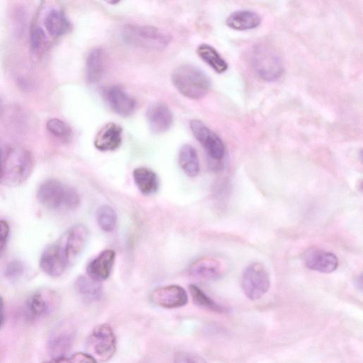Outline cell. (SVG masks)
I'll return each mask as SVG.
<instances>
[{
	"label": "cell",
	"instance_id": "obj_19",
	"mask_svg": "<svg viewBox=\"0 0 363 363\" xmlns=\"http://www.w3.org/2000/svg\"><path fill=\"white\" fill-rule=\"evenodd\" d=\"M261 21V16L257 12L242 9L231 13L226 19V25L233 30H247L258 27Z\"/></svg>",
	"mask_w": 363,
	"mask_h": 363
},
{
	"label": "cell",
	"instance_id": "obj_3",
	"mask_svg": "<svg viewBox=\"0 0 363 363\" xmlns=\"http://www.w3.org/2000/svg\"><path fill=\"white\" fill-rule=\"evenodd\" d=\"M37 197L41 204L52 210L76 208L80 203L77 191L55 179H50L40 184Z\"/></svg>",
	"mask_w": 363,
	"mask_h": 363
},
{
	"label": "cell",
	"instance_id": "obj_37",
	"mask_svg": "<svg viewBox=\"0 0 363 363\" xmlns=\"http://www.w3.org/2000/svg\"><path fill=\"white\" fill-rule=\"evenodd\" d=\"M2 157H1V152H0V173H1V165H2Z\"/></svg>",
	"mask_w": 363,
	"mask_h": 363
},
{
	"label": "cell",
	"instance_id": "obj_29",
	"mask_svg": "<svg viewBox=\"0 0 363 363\" xmlns=\"http://www.w3.org/2000/svg\"><path fill=\"white\" fill-rule=\"evenodd\" d=\"M42 363H98L91 355L84 352H77L70 356L52 358Z\"/></svg>",
	"mask_w": 363,
	"mask_h": 363
},
{
	"label": "cell",
	"instance_id": "obj_12",
	"mask_svg": "<svg viewBox=\"0 0 363 363\" xmlns=\"http://www.w3.org/2000/svg\"><path fill=\"white\" fill-rule=\"evenodd\" d=\"M303 260L310 269L325 274L333 272L338 267L337 257L333 253L318 248L308 250Z\"/></svg>",
	"mask_w": 363,
	"mask_h": 363
},
{
	"label": "cell",
	"instance_id": "obj_36",
	"mask_svg": "<svg viewBox=\"0 0 363 363\" xmlns=\"http://www.w3.org/2000/svg\"><path fill=\"white\" fill-rule=\"evenodd\" d=\"M357 288L362 291V276L360 274L354 281Z\"/></svg>",
	"mask_w": 363,
	"mask_h": 363
},
{
	"label": "cell",
	"instance_id": "obj_35",
	"mask_svg": "<svg viewBox=\"0 0 363 363\" xmlns=\"http://www.w3.org/2000/svg\"><path fill=\"white\" fill-rule=\"evenodd\" d=\"M5 320V308L3 298L0 296V329L3 326Z\"/></svg>",
	"mask_w": 363,
	"mask_h": 363
},
{
	"label": "cell",
	"instance_id": "obj_15",
	"mask_svg": "<svg viewBox=\"0 0 363 363\" xmlns=\"http://www.w3.org/2000/svg\"><path fill=\"white\" fill-rule=\"evenodd\" d=\"M106 96L108 106L116 114L127 117L134 112L136 101L122 87L118 86L110 87Z\"/></svg>",
	"mask_w": 363,
	"mask_h": 363
},
{
	"label": "cell",
	"instance_id": "obj_18",
	"mask_svg": "<svg viewBox=\"0 0 363 363\" xmlns=\"http://www.w3.org/2000/svg\"><path fill=\"white\" fill-rule=\"evenodd\" d=\"M189 272L191 277L203 280L216 279L222 274L220 263L211 257H202L195 260L190 265Z\"/></svg>",
	"mask_w": 363,
	"mask_h": 363
},
{
	"label": "cell",
	"instance_id": "obj_4",
	"mask_svg": "<svg viewBox=\"0 0 363 363\" xmlns=\"http://www.w3.org/2000/svg\"><path fill=\"white\" fill-rule=\"evenodd\" d=\"M33 167V157L28 150L12 149L2 160L0 182L9 186L21 184L29 177Z\"/></svg>",
	"mask_w": 363,
	"mask_h": 363
},
{
	"label": "cell",
	"instance_id": "obj_27",
	"mask_svg": "<svg viewBox=\"0 0 363 363\" xmlns=\"http://www.w3.org/2000/svg\"><path fill=\"white\" fill-rule=\"evenodd\" d=\"M189 289L194 303L206 310L211 311L217 313H223L226 311L225 308L220 306L209 297L204 291H203L198 286L191 284Z\"/></svg>",
	"mask_w": 363,
	"mask_h": 363
},
{
	"label": "cell",
	"instance_id": "obj_30",
	"mask_svg": "<svg viewBox=\"0 0 363 363\" xmlns=\"http://www.w3.org/2000/svg\"><path fill=\"white\" fill-rule=\"evenodd\" d=\"M47 129L52 135L60 138H67L71 134L69 125L59 118H50L46 123Z\"/></svg>",
	"mask_w": 363,
	"mask_h": 363
},
{
	"label": "cell",
	"instance_id": "obj_32",
	"mask_svg": "<svg viewBox=\"0 0 363 363\" xmlns=\"http://www.w3.org/2000/svg\"><path fill=\"white\" fill-rule=\"evenodd\" d=\"M25 269L26 267L23 262L13 260L6 267L4 274L9 279H17L23 274Z\"/></svg>",
	"mask_w": 363,
	"mask_h": 363
},
{
	"label": "cell",
	"instance_id": "obj_23",
	"mask_svg": "<svg viewBox=\"0 0 363 363\" xmlns=\"http://www.w3.org/2000/svg\"><path fill=\"white\" fill-rule=\"evenodd\" d=\"M196 53L199 57L218 74L227 71L228 65L220 53L211 45L203 43L198 46Z\"/></svg>",
	"mask_w": 363,
	"mask_h": 363
},
{
	"label": "cell",
	"instance_id": "obj_8",
	"mask_svg": "<svg viewBox=\"0 0 363 363\" xmlns=\"http://www.w3.org/2000/svg\"><path fill=\"white\" fill-rule=\"evenodd\" d=\"M241 286L249 299L255 301L262 298L270 286L269 275L265 267L258 262L248 265L243 272Z\"/></svg>",
	"mask_w": 363,
	"mask_h": 363
},
{
	"label": "cell",
	"instance_id": "obj_26",
	"mask_svg": "<svg viewBox=\"0 0 363 363\" xmlns=\"http://www.w3.org/2000/svg\"><path fill=\"white\" fill-rule=\"evenodd\" d=\"M44 23L48 32L54 37L65 34L70 27L69 22L65 13L56 9L50 11L46 15Z\"/></svg>",
	"mask_w": 363,
	"mask_h": 363
},
{
	"label": "cell",
	"instance_id": "obj_11",
	"mask_svg": "<svg viewBox=\"0 0 363 363\" xmlns=\"http://www.w3.org/2000/svg\"><path fill=\"white\" fill-rule=\"evenodd\" d=\"M54 296L48 289H40L34 292L28 298L25 314L30 320H38L46 316L53 308Z\"/></svg>",
	"mask_w": 363,
	"mask_h": 363
},
{
	"label": "cell",
	"instance_id": "obj_34",
	"mask_svg": "<svg viewBox=\"0 0 363 363\" xmlns=\"http://www.w3.org/2000/svg\"><path fill=\"white\" fill-rule=\"evenodd\" d=\"M9 235V225L6 220H0V255L4 250Z\"/></svg>",
	"mask_w": 363,
	"mask_h": 363
},
{
	"label": "cell",
	"instance_id": "obj_33",
	"mask_svg": "<svg viewBox=\"0 0 363 363\" xmlns=\"http://www.w3.org/2000/svg\"><path fill=\"white\" fill-rule=\"evenodd\" d=\"M46 37L44 30L40 27H34L30 35V43L33 50L38 52L44 45Z\"/></svg>",
	"mask_w": 363,
	"mask_h": 363
},
{
	"label": "cell",
	"instance_id": "obj_1",
	"mask_svg": "<svg viewBox=\"0 0 363 363\" xmlns=\"http://www.w3.org/2000/svg\"><path fill=\"white\" fill-rule=\"evenodd\" d=\"M171 80L182 96L193 100L204 97L211 86V79L206 73L190 64L176 67L172 72Z\"/></svg>",
	"mask_w": 363,
	"mask_h": 363
},
{
	"label": "cell",
	"instance_id": "obj_14",
	"mask_svg": "<svg viewBox=\"0 0 363 363\" xmlns=\"http://www.w3.org/2000/svg\"><path fill=\"white\" fill-rule=\"evenodd\" d=\"M146 119L150 130L155 133L167 131L173 123V113L164 103L155 102L146 111Z\"/></svg>",
	"mask_w": 363,
	"mask_h": 363
},
{
	"label": "cell",
	"instance_id": "obj_31",
	"mask_svg": "<svg viewBox=\"0 0 363 363\" xmlns=\"http://www.w3.org/2000/svg\"><path fill=\"white\" fill-rule=\"evenodd\" d=\"M174 363H207L200 355L187 351L177 352L174 355Z\"/></svg>",
	"mask_w": 363,
	"mask_h": 363
},
{
	"label": "cell",
	"instance_id": "obj_6",
	"mask_svg": "<svg viewBox=\"0 0 363 363\" xmlns=\"http://www.w3.org/2000/svg\"><path fill=\"white\" fill-rule=\"evenodd\" d=\"M87 354L97 362L110 360L116 351V338L108 323L96 325L91 332L86 342Z\"/></svg>",
	"mask_w": 363,
	"mask_h": 363
},
{
	"label": "cell",
	"instance_id": "obj_10",
	"mask_svg": "<svg viewBox=\"0 0 363 363\" xmlns=\"http://www.w3.org/2000/svg\"><path fill=\"white\" fill-rule=\"evenodd\" d=\"M150 298L152 303L164 308H180L188 302V295L185 289L176 284L155 289L151 292Z\"/></svg>",
	"mask_w": 363,
	"mask_h": 363
},
{
	"label": "cell",
	"instance_id": "obj_16",
	"mask_svg": "<svg viewBox=\"0 0 363 363\" xmlns=\"http://www.w3.org/2000/svg\"><path fill=\"white\" fill-rule=\"evenodd\" d=\"M116 259V252L107 249L101 252L89 262L86 274L91 279L101 282L108 278Z\"/></svg>",
	"mask_w": 363,
	"mask_h": 363
},
{
	"label": "cell",
	"instance_id": "obj_9",
	"mask_svg": "<svg viewBox=\"0 0 363 363\" xmlns=\"http://www.w3.org/2000/svg\"><path fill=\"white\" fill-rule=\"evenodd\" d=\"M189 127L194 138L201 143L211 159L220 160L223 158L225 152V145L217 134L198 119L191 120Z\"/></svg>",
	"mask_w": 363,
	"mask_h": 363
},
{
	"label": "cell",
	"instance_id": "obj_22",
	"mask_svg": "<svg viewBox=\"0 0 363 363\" xmlns=\"http://www.w3.org/2000/svg\"><path fill=\"white\" fill-rule=\"evenodd\" d=\"M179 164L190 177H196L200 172L199 159L195 148L189 144L181 147L178 154Z\"/></svg>",
	"mask_w": 363,
	"mask_h": 363
},
{
	"label": "cell",
	"instance_id": "obj_24",
	"mask_svg": "<svg viewBox=\"0 0 363 363\" xmlns=\"http://www.w3.org/2000/svg\"><path fill=\"white\" fill-rule=\"evenodd\" d=\"M75 289L78 294L86 301L99 300L102 295V284L87 276H80L75 281Z\"/></svg>",
	"mask_w": 363,
	"mask_h": 363
},
{
	"label": "cell",
	"instance_id": "obj_2",
	"mask_svg": "<svg viewBox=\"0 0 363 363\" xmlns=\"http://www.w3.org/2000/svg\"><path fill=\"white\" fill-rule=\"evenodd\" d=\"M247 59L251 69L262 80L274 82L284 73V67L280 56L267 44L254 45L248 52Z\"/></svg>",
	"mask_w": 363,
	"mask_h": 363
},
{
	"label": "cell",
	"instance_id": "obj_28",
	"mask_svg": "<svg viewBox=\"0 0 363 363\" xmlns=\"http://www.w3.org/2000/svg\"><path fill=\"white\" fill-rule=\"evenodd\" d=\"M96 221L100 228L106 233L112 232L117 223V215L109 205L100 206L96 212Z\"/></svg>",
	"mask_w": 363,
	"mask_h": 363
},
{
	"label": "cell",
	"instance_id": "obj_21",
	"mask_svg": "<svg viewBox=\"0 0 363 363\" xmlns=\"http://www.w3.org/2000/svg\"><path fill=\"white\" fill-rule=\"evenodd\" d=\"M133 177L138 190L144 195H151L159 189V179L156 173L152 169L140 167L133 172Z\"/></svg>",
	"mask_w": 363,
	"mask_h": 363
},
{
	"label": "cell",
	"instance_id": "obj_20",
	"mask_svg": "<svg viewBox=\"0 0 363 363\" xmlns=\"http://www.w3.org/2000/svg\"><path fill=\"white\" fill-rule=\"evenodd\" d=\"M74 334L68 328H60L50 337L48 348L52 358L66 356L74 341Z\"/></svg>",
	"mask_w": 363,
	"mask_h": 363
},
{
	"label": "cell",
	"instance_id": "obj_13",
	"mask_svg": "<svg viewBox=\"0 0 363 363\" xmlns=\"http://www.w3.org/2000/svg\"><path fill=\"white\" fill-rule=\"evenodd\" d=\"M39 265L45 274L52 277H60L68 267L57 242L44 249L40 257Z\"/></svg>",
	"mask_w": 363,
	"mask_h": 363
},
{
	"label": "cell",
	"instance_id": "obj_5",
	"mask_svg": "<svg viewBox=\"0 0 363 363\" xmlns=\"http://www.w3.org/2000/svg\"><path fill=\"white\" fill-rule=\"evenodd\" d=\"M122 36L128 45L154 50H163L172 40L167 32L147 25H126L123 28Z\"/></svg>",
	"mask_w": 363,
	"mask_h": 363
},
{
	"label": "cell",
	"instance_id": "obj_25",
	"mask_svg": "<svg viewBox=\"0 0 363 363\" xmlns=\"http://www.w3.org/2000/svg\"><path fill=\"white\" fill-rule=\"evenodd\" d=\"M104 52L101 48L91 50L86 60V77L90 84L97 82L104 72Z\"/></svg>",
	"mask_w": 363,
	"mask_h": 363
},
{
	"label": "cell",
	"instance_id": "obj_7",
	"mask_svg": "<svg viewBox=\"0 0 363 363\" xmlns=\"http://www.w3.org/2000/svg\"><path fill=\"white\" fill-rule=\"evenodd\" d=\"M89 237V230L83 224L69 228L56 242L67 267L74 264L83 252Z\"/></svg>",
	"mask_w": 363,
	"mask_h": 363
},
{
	"label": "cell",
	"instance_id": "obj_17",
	"mask_svg": "<svg viewBox=\"0 0 363 363\" xmlns=\"http://www.w3.org/2000/svg\"><path fill=\"white\" fill-rule=\"evenodd\" d=\"M123 129L113 122L105 124L97 133L94 138L95 147L103 152L118 149L122 143Z\"/></svg>",
	"mask_w": 363,
	"mask_h": 363
}]
</instances>
